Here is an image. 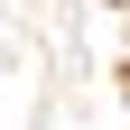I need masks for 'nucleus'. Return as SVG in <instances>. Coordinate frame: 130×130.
I'll return each mask as SVG.
<instances>
[{
    "label": "nucleus",
    "mask_w": 130,
    "mask_h": 130,
    "mask_svg": "<svg viewBox=\"0 0 130 130\" xmlns=\"http://www.w3.org/2000/svg\"><path fill=\"white\" fill-rule=\"evenodd\" d=\"M121 9H130V0H121Z\"/></svg>",
    "instance_id": "obj_1"
}]
</instances>
